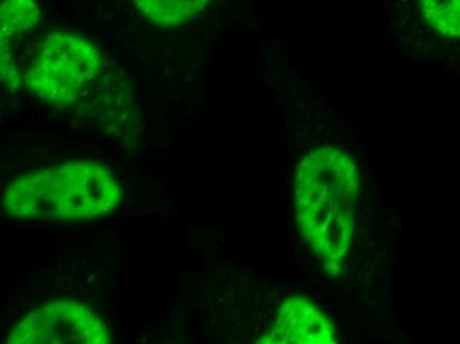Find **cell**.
Returning a JSON list of instances; mask_svg holds the SVG:
<instances>
[{
	"instance_id": "cell-1",
	"label": "cell",
	"mask_w": 460,
	"mask_h": 344,
	"mask_svg": "<svg viewBox=\"0 0 460 344\" xmlns=\"http://www.w3.org/2000/svg\"><path fill=\"white\" fill-rule=\"evenodd\" d=\"M358 191V164L341 148L323 145L299 162L294 181L296 222L330 271H338L349 253Z\"/></svg>"
},
{
	"instance_id": "cell-2",
	"label": "cell",
	"mask_w": 460,
	"mask_h": 344,
	"mask_svg": "<svg viewBox=\"0 0 460 344\" xmlns=\"http://www.w3.org/2000/svg\"><path fill=\"white\" fill-rule=\"evenodd\" d=\"M122 200V186L108 166L70 161L13 179L3 207L19 220L80 223L109 216Z\"/></svg>"
},
{
	"instance_id": "cell-3",
	"label": "cell",
	"mask_w": 460,
	"mask_h": 344,
	"mask_svg": "<svg viewBox=\"0 0 460 344\" xmlns=\"http://www.w3.org/2000/svg\"><path fill=\"white\" fill-rule=\"evenodd\" d=\"M102 69V55L89 39L69 31H55L33 53L23 74L24 85L49 105H75Z\"/></svg>"
},
{
	"instance_id": "cell-4",
	"label": "cell",
	"mask_w": 460,
	"mask_h": 344,
	"mask_svg": "<svg viewBox=\"0 0 460 344\" xmlns=\"http://www.w3.org/2000/svg\"><path fill=\"white\" fill-rule=\"evenodd\" d=\"M8 344H109L102 318L78 301H53L31 310L8 334Z\"/></svg>"
},
{
	"instance_id": "cell-5",
	"label": "cell",
	"mask_w": 460,
	"mask_h": 344,
	"mask_svg": "<svg viewBox=\"0 0 460 344\" xmlns=\"http://www.w3.org/2000/svg\"><path fill=\"white\" fill-rule=\"evenodd\" d=\"M338 342L330 318L310 299L288 296L278 309L276 321L258 340V343L325 344Z\"/></svg>"
},
{
	"instance_id": "cell-6",
	"label": "cell",
	"mask_w": 460,
	"mask_h": 344,
	"mask_svg": "<svg viewBox=\"0 0 460 344\" xmlns=\"http://www.w3.org/2000/svg\"><path fill=\"white\" fill-rule=\"evenodd\" d=\"M41 13L36 0H2L0 5V77L8 92L22 85L19 47L38 27Z\"/></svg>"
},
{
	"instance_id": "cell-7",
	"label": "cell",
	"mask_w": 460,
	"mask_h": 344,
	"mask_svg": "<svg viewBox=\"0 0 460 344\" xmlns=\"http://www.w3.org/2000/svg\"><path fill=\"white\" fill-rule=\"evenodd\" d=\"M143 18L162 28L179 27L198 18L212 0H133Z\"/></svg>"
},
{
	"instance_id": "cell-8",
	"label": "cell",
	"mask_w": 460,
	"mask_h": 344,
	"mask_svg": "<svg viewBox=\"0 0 460 344\" xmlns=\"http://www.w3.org/2000/svg\"><path fill=\"white\" fill-rule=\"evenodd\" d=\"M423 18L440 35L460 38V0H420Z\"/></svg>"
}]
</instances>
